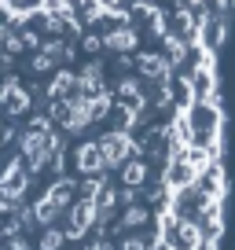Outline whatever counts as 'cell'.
<instances>
[{"label": "cell", "mask_w": 235, "mask_h": 250, "mask_svg": "<svg viewBox=\"0 0 235 250\" xmlns=\"http://www.w3.org/2000/svg\"><path fill=\"white\" fill-rule=\"evenodd\" d=\"M232 8L0 0V250H217Z\"/></svg>", "instance_id": "cell-1"}]
</instances>
